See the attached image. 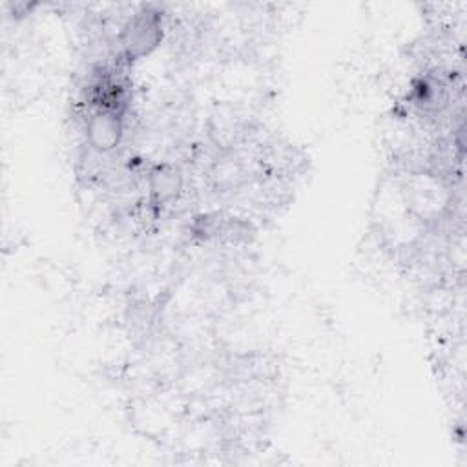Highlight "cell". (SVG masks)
I'll return each mask as SVG.
<instances>
[{
	"label": "cell",
	"mask_w": 467,
	"mask_h": 467,
	"mask_svg": "<svg viewBox=\"0 0 467 467\" xmlns=\"http://www.w3.org/2000/svg\"><path fill=\"white\" fill-rule=\"evenodd\" d=\"M162 15L151 5L135 11L122 26L119 35L120 57L126 62H135L148 57L162 40Z\"/></svg>",
	"instance_id": "cell-1"
},
{
	"label": "cell",
	"mask_w": 467,
	"mask_h": 467,
	"mask_svg": "<svg viewBox=\"0 0 467 467\" xmlns=\"http://www.w3.org/2000/svg\"><path fill=\"white\" fill-rule=\"evenodd\" d=\"M124 135V109L91 106L86 117V140L99 153L115 150Z\"/></svg>",
	"instance_id": "cell-2"
},
{
	"label": "cell",
	"mask_w": 467,
	"mask_h": 467,
	"mask_svg": "<svg viewBox=\"0 0 467 467\" xmlns=\"http://www.w3.org/2000/svg\"><path fill=\"white\" fill-rule=\"evenodd\" d=\"M150 197L155 206H164L173 201L182 192V173L177 166L170 162H161L153 166L148 173Z\"/></svg>",
	"instance_id": "cell-3"
}]
</instances>
